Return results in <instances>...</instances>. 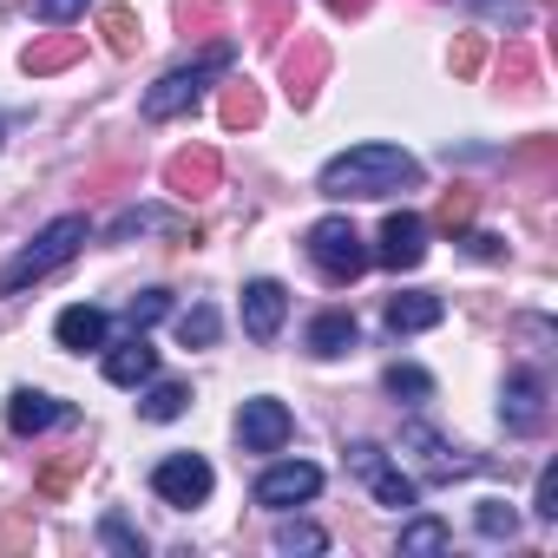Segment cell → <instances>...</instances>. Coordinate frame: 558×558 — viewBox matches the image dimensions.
Masks as SVG:
<instances>
[{
    "label": "cell",
    "mask_w": 558,
    "mask_h": 558,
    "mask_svg": "<svg viewBox=\"0 0 558 558\" xmlns=\"http://www.w3.org/2000/svg\"><path fill=\"white\" fill-rule=\"evenodd\" d=\"M473 525H480L486 538H512V532H519V512H512L506 499H480V506H473Z\"/></svg>",
    "instance_id": "obj_30"
},
{
    "label": "cell",
    "mask_w": 558,
    "mask_h": 558,
    "mask_svg": "<svg viewBox=\"0 0 558 558\" xmlns=\"http://www.w3.org/2000/svg\"><path fill=\"white\" fill-rule=\"evenodd\" d=\"M447 538H453V532H447L434 512H421V519L401 525V551H447Z\"/></svg>",
    "instance_id": "obj_26"
},
{
    "label": "cell",
    "mask_w": 558,
    "mask_h": 558,
    "mask_svg": "<svg viewBox=\"0 0 558 558\" xmlns=\"http://www.w3.org/2000/svg\"><path fill=\"white\" fill-rule=\"evenodd\" d=\"M217 178H223V165H217V151H210V145H191V151H178V158L165 165V191H171V197H184V204L210 197V191H217Z\"/></svg>",
    "instance_id": "obj_13"
},
{
    "label": "cell",
    "mask_w": 558,
    "mask_h": 558,
    "mask_svg": "<svg viewBox=\"0 0 558 558\" xmlns=\"http://www.w3.org/2000/svg\"><path fill=\"white\" fill-rule=\"evenodd\" d=\"M316 493H323V466H310V460H276V466L256 480V506H269V512L303 506V499H316Z\"/></svg>",
    "instance_id": "obj_9"
},
{
    "label": "cell",
    "mask_w": 558,
    "mask_h": 558,
    "mask_svg": "<svg viewBox=\"0 0 558 558\" xmlns=\"http://www.w3.org/2000/svg\"><path fill=\"white\" fill-rule=\"evenodd\" d=\"M375 263H388V269H421V263H427V217H414V210H395V217L381 223Z\"/></svg>",
    "instance_id": "obj_12"
},
{
    "label": "cell",
    "mask_w": 558,
    "mask_h": 558,
    "mask_svg": "<svg viewBox=\"0 0 558 558\" xmlns=\"http://www.w3.org/2000/svg\"><path fill=\"white\" fill-rule=\"evenodd\" d=\"M381 381H388V395H395V401H408V408L434 401V375H427V368H414V362H395Z\"/></svg>",
    "instance_id": "obj_22"
},
{
    "label": "cell",
    "mask_w": 558,
    "mask_h": 558,
    "mask_svg": "<svg viewBox=\"0 0 558 558\" xmlns=\"http://www.w3.org/2000/svg\"><path fill=\"white\" fill-rule=\"evenodd\" d=\"M532 512H538V519H558V473H551V466L538 473V499H532Z\"/></svg>",
    "instance_id": "obj_33"
},
{
    "label": "cell",
    "mask_w": 558,
    "mask_h": 558,
    "mask_svg": "<svg viewBox=\"0 0 558 558\" xmlns=\"http://www.w3.org/2000/svg\"><path fill=\"white\" fill-rule=\"evenodd\" d=\"M66 421H73V408L40 395V388H14L8 395V427L14 434H47V427H66Z\"/></svg>",
    "instance_id": "obj_16"
},
{
    "label": "cell",
    "mask_w": 558,
    "mask_h": 558,
    "mask_svg": "<svg viewBox=\"0 0 558 558\" xmlns=\"http://www.w3.org/2000/svg\"><path fill=\"white\" fill-rule=\"evenodd\" d=\"M230 60H236V47H230V40H217V47H204L191 66H171V73L145 93V119H151V125H165V119L191 112V106H197V99L230 73Z\"/></svg>",
    "instance_id": "obj_3"
},
{
    "label": "cell",
    "mask_w": 558,
    "mask_h": 558,
    "mask_svg": "<svg viewBox=\"0 0 558 558\" xmlns=\"http://www.w3.org/2000/svg\"><path fill=\"white\" fill-rule=\"evenodd\" d=\"M99 34H106L112 53H132V47H138V14H132V8H106V14H99Z\"/></svg>",
    "instance_id": "obj_27"
},
{
    "label": "cell",
    "mask_w": 558,
    "mask_h": 558,
    "mask_svg": "<svg viewBox=\"0 0 558 558\" xmlns=\"http://www.w3.org/2000/svg\"><path fill=\"white\" fill-rule=\"evenodd\" d=\"M276 551H329V532L303 525V519H283V525H276Z\"/></svg>",
    "instance_id": "obj_28"
},
{
    "label": "cell",
    "mask_w": 558,
    "mask_h": 558,
    "mask_svg": "<svg viewBox=\"0 0 558 558\" xmlns=\"http://www.w3.org/2000/svg\"><path fill=\"white\" fill-rule=\"evenodd\" d=\"M80 47H86L80 34H47V40H34V47L21 53V66H27L34 80H47V73H60V66H73V60H80Z\"/></svg>",
    "instance_id": "obj_21"
},
{
    "label": "cell",
    "mask_w": 558,
    "mask_h": 558,
    "mask_svg": "<svg viewBox=\"0 0 558 558\" xmlns=\"http://www.w3.org/2000/svg\"><path fill=\"white\" fill-rule=\"evenodd\" d=\"M440 316H447V303H440L434 290H401V296H388V329H395V336L440 329Z\"/></svg>",
    "instance_id": "obj_18"
},
{
    "label": "cell",
    "mask_w": 558,
    "mask_h": 558,
    "mask_svg": "<svg viewBox=\"0 0 558 558\" xmlns=\"http://www.w3.org/2000/svg\"><path fill=\"white\" fill-rule=\"evenodd\" d=\"M290 434H296V421H290V408H283V401L256 395V401H243V408H236V440H243V453H283V447H290Z\"/></svg>",
    "instance_id": "obj_6"
},
{
    "label": "cell",
    "mask_w": 558,
    "mask_h": 558,
    "mask_svg": "<svg viewBox=\"0 0 558 558\" xmlns=\"http://www.w3.org/2000/svg\"><path fill=\"white\" fill-rule=\"evenodd\" d=\"M151 375H158V349H151L145 336H132V342L106 349V381H112V388H145Z\"/></svg>",
    "instance_id": "obj_19"
},
{
    "label": "cell",
    "mask_w": 558,
    "mask_h": 558,
    "mask_svg": "<svg viewBox=\"0 0 558 558\" xmlns=\"http://www.w3.org/2000/svg\"><path fill=\"white\" fill-rule=\"evenodd\" d=\"M303 250H310V263L329 276V283H355V276L375 263L368 236H362L349 217H316V223L303 230Z\"/></svg>",
    "instance_id": "obj_4"
},
{
    "label": "cell",
    "mask_w": 558,
    "mask_h": 558,
    "mask_svg": "<svg viewBox=\"0 0 558 558\" xmlns=\"http://www.w3.org/2000/svg\"><path fill=\"white\" fill-rule=\"evenodd\" d=\"M184 408H191V388H184V381H151V388H145V401H138V414H145V421H178Z\"/></svg>",
    "instance_id": "obj_23"
},
{
    "label": "cell",
    "mask_w": 558,
    "mask_h": 558,
    "mask_svg": "<svg viewBox=\"0 0 558 558\" xmlns=\"http://www.w3.org/2000/svg\"><path fill=\"white\" fill-rule=\"evenodd\" d=\"M93 8V0H34V21H47V27H66V21H80Z\"/></svg>",
    "instance_id": "obj_32"
},
{
    "label": "cell",
    "mask_w": 558,
    "mask_h": 558,
    "mask_svg": "<svg viewBox=\"0 0 558 558\" xmlns=\"http://www.w3.org/2000/svg\"><path fill=\"white\" fill-rule=\"evenodd\" d=\"M165 316H171V296H165V290H138V296L125 303V329H132V336H145V329L165 323Z\"/></svg>",
    "instance_id": "obj_24"
},
{
    "label": "cell",
    "mask_w": 558,
    "mask_h": 558,
    "mask_svg": "<svg viewBox=\"0 0 558 558\" xmlns=\"http://www.w3.org/2000/svg\"><path fill=\"white\" fill-rule=\"evenodd\" d=\"M453 73H480V40H473V34L453 47Z\"/></svg>",
    "instance_id": "obj_35"
},
{
    "label": "cell",
    "mask_w": 558,
    "mask_h": 558,
    "mask_svg": "<svg viewBox=\"0 0 558 558\" xmlns=\"http://www.w3.org/2000/svg\"><path fill=\"white\" fill-rule=\"evenodd\" d=\"M466 8H486V14H499V21H519V14H525L519 0H466Z\"/></svg>",
    "instance_id": "obj_37"
},
{
    "label": "cell",
    "mask_w": 558,
    "mask_h": 558,
    "mask_svg": "<svg viewBox=\"0 0 558 558\" xmlns=\"http://www.w3.org/2000/svg\"><path fill=\"white\" fill-rule=\"evenodd\" d=\"M283 316H290V290L269 283V276H256V283H243V336L250 342H276L283 336Z\"/></svg>",
    "instance_id": "obj_11"
},
{
    "label": "cell",
    "mask_w": 558,
    "mask_h": 558,
    "mask_svg": "<svg viewBox=\"0 0 558 558\" xmlns=\"http://www.w3.org/2000/svg\"><path fill=\"white\" fill-rule=\"evenodd\" d=\"M210 486H217V473H210V460H204V453H165V460L151 466V493H158L165 506H178V512L204 506V499H210Z\"/></svg>",
    "instance_id": "obj_5"
},
{
    "label": "cell",
    "mask_w": 558,
    "mask_h": 558,
    "mask_svg": "<svg viewBox=\"0 0 558 558\" xmlns=\"http://www.w3.org/2000/svg\"><path fill=\"white\" fill-rule=\"evenodd\" d=\"M460 243H466L473 256H506V243H499V236H486V230H466Z\"/></svg>",
    "instance_id": "obj_36"
},
{
    "label": "cell",
    "mask_w": 558,
    "mask_h": 558,
    "mask_svg": "<svg viewBox=\"0 0 558 558\" xmlns=\"http://www.w3.org/2000/svg\"><path fill=\"white\" fill-rule=\"evenodd\" d=\"M466 217H473V197H453V191H447V204H440V223H447V230H460Z\"/></svg>",
    "instance_id": "obj_34"
},
{
    "label": "cell",
    "mask_w": 558,
    "mask_h": 558,
    "mask_svg": "<svg viewBox=\"0 0 558 558\" xmlns=\"http://www.w3.org/2000/svg\"><path fill=\"white\" fill-rule=\"evenodd\" d=\"M99 538H106V545H112L119 558H145V538H138V532H132V525H125L119 512H106V519H99Z\"/></svg>",
    "instance_id": "obj_31"
},
{
    "label": "cell",
    "mask_w": 558,
    "mask_h": 558,
    "mask_svg": "<svg viewBox=\"0 0 558 558\" xmlns=\"http://www.w3.org/2000/svg\"><path fill=\"white\" fill-rule=\"evenodd\" d=\"M414 184H421V158L401 151V145H349L316 178V191L336 197V204H349V197H395V191H414Z\"/></svg>",
    "instance_id": "obj_1"
},
{
    "label": "cell",
    "mask_w": 558,
    "mask_h": 558,
    "mask_svg": "<svg viewBox=\"0 0 558 558\" xmlns=\"http://www.w3.org/2000/svg\"><path fill=\"white\" fill-rule=\"evenodd\" d=\"M545 401H551L545 375H538V368H512L506 388H499V421H506V434H538V427H545Z\"/></svg>",
    "instance_id": "obj_7"
},
{
    "label": "cell",
    "mask_w": 558,
    "mask_h": 558,
    "mask_svg": "<svg viewBox=\"0 0 558 558\" xmlns=\"http://www.w3.org/2000/svg\"><path fill=\"white\" fill-rule=\"evenodd\" d=\"M323 73H329V47L303 34V40L283 53V86H290V99H296V106H310V99H316V86H323Z\"/></svg>",
    "instance_id": "obj_14"
},
{
    "label": "cell",
    "mask_w": 558,
    "mask_h": 558,
    "mask_svg": "<svg viewBox=\"0 0 558 558\" xmlns=\"http://www.w3.org/2000/svg\"><path fill=\"white\" fill-rule=\"evenodd\" d=\"M217 329H223V323H217V310H210V303H197V310H184V316H178V342H184V349H210V342H217Z\"/></svg>",
    "instance_id": "obj_25"
},
{
    "label": "cell",
    "mask_w": 558,
    "mask_h": 558,
    "mask_svg": "<svg viewBox=\"0 0 558 558\" xmlns=\"http://www.w3.org/2000/svg\"><path fill=\"white\" fill-rule=\"evenodd\" d=\"M93 230H86V217H53L8 269H0V296H21V290H34V283H47L53 269H66L73 256H80V243H86Z\"/></svg>",
    "instance_id": "obj_2"
},
{
    "label": "cell",
    "mask_w": 558,
    "mask_h": 558,
    "mask_svg": "<svg viewBox=\"0 0 558 558\" xmlns=\"http://www.w3.org/2000/svg\"><path fill=\"white\" fill-rule=\"evenodd\" d=\"M303 342H310V355H316V362H336V355H349V349L362 342V329H355V316H349V310H323V316L310 323V336H303Z\"/></svg>",
    "instance_id": "obj_20"
},
{
    "label": "cell",
    "mask_w": 558,
    "mask_h": 558,
    "mask_svg": "<svg viewBox=\"0 0 558 558\" xmlns=\"http://www.w3.org/2000/svg\"><path fill=\"white\" fill-rule=\"evenodd\" d=\"M145 230H165V236H191V243H197V230H191V217H178V210H158V204H132V210H119V217L106 223V243H125V236H145Z\"/></svg>",
    "instance_id": "obj_17"
},
{
    "label": "cell",
    "mask_w": 558,
    "mask_h": 558,
    "mask_svg": "<svg viewBox=\"0 0 558 558\" xmlns=\"http://www.w3.org/2000/svg\"><path fill=\"white\" fill-rule=\"evenodd\" d=\"M349 466H355V473L375 486V499L395 506V512H408V506L421 499V480H408L401 466H388V453H381L375 440H355V447H349Z\"/></svg>",
    "instance_id": "obj_8"
},
{
    "label": "cell",
    "mask_w": 558,
    "mask_h": 558,
    "mask_svg": "<svg viewBox=\"0 0 558 558\" xmlns=\"http://www.w3.org/2000/svg\"><path fill=\"white\" fill-rule=\"evenodd\" d=\"M256 119H263L256 86H230V93H223V125H230V132H243V125H256Z\"/></svg>",
    "instance_id": "obj_29"
},
{
    "label": "cell",
    "mask_w": 558,
    "mask_h": 558,
    "mask_svg": "<svg viewBox=\"0 0 558 558\" xmlns=\"http://www.w3.org/2000/svg\"><path fill=\"white\" fill-rule=\"evenodd\" d=\"M106 336H112V316H106V310H93V303L60 310V323H53V342H60V349H73V355L106 349Z\"/></svg>",
    "instance_id": "obj_15"
},
{
    "label": "cell",
    "mask_w": 558,
    "mask_h": 558,
    "mask_svg": "<svg viewBox=\"0 0 558 558\" xmlns=\"http://www.w3.org/2000/svg\"><path fill=\"white\" fill-rule=\"evenodd\" d=\"M401 447L408 453H421V466H427V480H460V473H480V460L473 453H460L447 434H434L427 421H408L401 427Z\"/></svg>",
    "instance_id": "obj_10"
}]
</instances>
